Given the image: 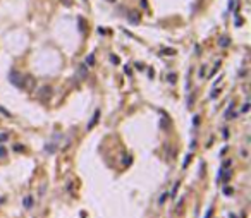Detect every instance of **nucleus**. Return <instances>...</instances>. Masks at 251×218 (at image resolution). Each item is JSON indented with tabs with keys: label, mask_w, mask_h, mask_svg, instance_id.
Segmentation results:
<instances>
[{
	"label": "nucleus",
	"mask_w": 251,
	"mask_h": 218,
	"mask_svg": "<svg viewBox=\"0 0 251 218\" xmlns=\"http://www.w3.org/2000/svg\"><path fill=\"white\" fill-rule=\"evenodd\" d=\"M10 81H12V84H14V86H17V88H24V86H22V77H21L19 74L10 72Z\"/></svg>",
	"instance_id": "f257e3e1"
},
{
	"label": "nucleus",
	"mask_w": 251,
	"mask_h": 218,
	"mask_svg": "<svg viewBox=\"0 0 251 218\" xmlns=\"http://www.w3.org/2000/svg\"><path fill=\"white\" fill-rule=\"evenodd\" d=\"M205 69H206V67H201V70H200V76H201V77L205 76Z\"/></svg>",
	"instance_id": "dca6fc26"
},
{
	"label": "nucleus",
	"mask_w": 251,
	"mask_h": 218,
	"mask_svg": "<svg viewBox=\"0 0 251 218\" xmlns=\"http://www.w3.org/2000/svg\"><path fill=\"white\" fill-rule=\"evenodd\" d=\"M127 19L131 21V22H134V24H138L141 21V14L138 12V10H131V12L127 14Z\"/></svg>",
	"instance_id": "f03ea898"
},
{
	"label": "nucleus",
	"mask_w": 251,
	"mask_h": 218,
	"mask_svg": "<svg viewBox=\"0 0 251 218\" xmlns=\"http://www.w3.org/2000/svg\"><path fill=\"white\" fill-rule=\"evenodd\" d=\"M224 167H225V168H229V167H230V160H227V162L224 163Z\"/></svg>",
	"instance_id": "2eb2a0df"
},
{
	"label": "nucleus",
	"mask_w": 251,
	"mask_h": 218,
	"mask_svg": "<svg viewBox=\"0 0 251 218\" xmlns=\"http://www.w3.org/2000/svg\"><path fill=\"white\" fill-rule=\"evenodd\" d=\"M2 155H5V148H0V156Z\"/></svg>",
	"instance_id": "f3484780"
},
{
	"label": "nucleus",
	"mask_w": 251,
	"mask_h": 218,
	"mask_svg": "<svg viewBox=\"0 0 251 218\" xmlns=\"http://www.w3.org/2000/svg\"><path fill=\"white\" fill-rule=\"evenodd\" d=\"M167 196H169V192H163V194L160 196V205L163 203V201H165V198H167Z\"/></svg>",
	"instance_id": "9b49d317"
},
{
	"label": "nucleus",
	"mask_w": 251,
	"mask_h": 218,
	"mask_svg": "<svg viewBox=\"0 0 251 218\" xmlns=\"http://www.w3.org/2000/svg\"><path fill=\"white\" fill-rule=\"evenodd\" d=\"M93 62H95V57L90 55V57H88V60H86V64H88V65H93Z\"/></svg>",
	"instance_id": "1a4fd4ad"
},
{
	"label": "nucleus",
	"mask_w": 251,
	"mask_h": 218,
	"mask_svg": "<svg viewBox=\"0 0 251 218\" xmlns=\"http://www.w3.org/2000/svg\"><path fill=\"white\" fill-rule=\"evenodd\" d=\"M110 60L114 62V64H119V59H117V57H114V55H112V57H110Z\"/></svg>",
	"instance_id": "4468645a"
},
{
	"label": "nucleus",
	"mask_w": 251,
	"mask_h": 218,
	"mask_svg": "<svg viewBox=\"0 0 251 218\" xmlns=\"http://www.w3.org/2000/svg\"><path fill=\"white\" fill-rule=\"evenodd\" d=\"M105 2H108V4H115L117 0H105Z\"/></svg>",
	"instance_id": "6ab92c4d"
},
{
	"label": "nucleus",
	"mask_w": 251,
	"mask_h": 218,
	"mask_svg": "<svg viewBox=\"0 0 251 218\" xmlns=\"http://www.w3.org/2000/svg\"><path fill=\"white\" fill-rule=\"evenodd\" d=\"M60 2H62L64 5H71L72 4V0H60Z\"/></svg>",
	"instance_id": "ddd939ff"
},
{
	"label": "nucleus",
	"mask_w": 251,
	"mask_h": 218,
	"mask_svg": "<svg viewBox=\"0 0 251 218\" xmlns=\"http://www.w3.org/2000/svg\"><path fill=\"white\" fill-rule=\"evenodd\" d=\"M210 215H212V210H208V211H206V215H205V218H210Z\"/></svg>",
	"instance_id": "a211bd4d"
},
{
	"label": "nucleus",
	"mask_w": 251,
	"mask_h": 218,
	"mask_svg": "<svg viewBox=\"0 0 251 218\" xmlns=\"http://www.w3.org/2000/svg\"><path fill=\"white\" fill-rule=\"evenodd\" d=\"M22 205H24L26 210H31V208H33V198H31V196H26L24 201H22Z\"/></svg>",
	"instance_id": "20e7f679"
},
{
	"label": "nucleus",
	"mask_w": 251,
	"mask_h": 218,
	"mask_svg": "<svg viewBox=\"0 0 251 218\" xmlns=\"http://www.w3.org/2000/svg\"><path fill=\"white\" fill-rule=\"evenodd\" d=\"M179 185H181V182L177 180V182L174 184V187H172V191H170V198H175V196H177V189H179Z\"/></svg>",
	"instance_id": "423d86ee"
},
{
	"label": "nucleus",
	"mask_w": 251,
	"mask_h": 218,
	"mask_svg": "<svg viewBox=\"0 0 251 218\" xmlns=\"http://www.w3.org/2000/svg\"><path fill=\"white\" fill-rule=\"evenodd\" d=\"M83 2H86V0H83Z\"/></svg>",
	"instance_id": "412c9836"
},
{
	"label": "nucleus",
	"mask_w": 251,
	"mask_h": 218,
	"mask_svg": "<svg viewBox=\"0 0 251 218\" xmlns=\"http://www.w3.org/2000/svg\"><path fill=\"white\" fill-rule=\"evenodd\" d=\"M0 203H2V198H0Z\"/></svg>",
	"instance_id": "aec40b11"
},
{
	"label": "nucleus",
	"mask_w": 251,
	"mask_h": 218,
	"mask_svg": "<svg viewBox=\"0 0 251 218\" xmlns=\"http://www.w3.org/2000/svg\"><path fill=\"white\" fill-rule=\"evenodd\" d=\"M55 150H57L55 144H47V146H45V151H48L50 155H52V153H55Z\"/></svg>",
	"instance_id": "6e6552de"
},
{
	"label": "nucleus",
	"mask_w": 251,
	"mask_h": 218,
	"mask_svg": "<svg viewBox=\"0 0 251 218\" xmlns=\"http://www.w3.org/2000/svg\"><path fill=\"white\" fill-rule=\"evenodd\" d=\"M50 95H52V89H50L48 86L43 88L42 91H40V96H42V98H50Z\"/></svg>",
	"instance_id": "39448f33"
},
{
	"label": "nucleus",
	"mask_w": 251,
	"mask_h": 218,
	"mask_svg": "<svg viewBox=\"0 0 251 218\" xmlns=\"http://www.w3.org/2000/svg\"><path fill=\"white\" fill-rule=\"evenodd\" d=\"M167 81L170 82V84H175V81H177V74H174V72H170V74L167 76Z\"/></svg>",
	"instance_id": "0eeeda50"
},
{
	"label": "nucleus",
	"mask_w": 251,
	"mask_h": 218,
	"mask_svg": "<svg viewBox=\"0 0 251 218\" xmlns=\"http://www.w3.org/2000/svg\"><path fill=\"white\" fill-rule=\"evenodd\" d=\"M248 110H250V105H248V103H246V105H244V107H243V110H241V112H243V113H246V112H248Z\"/></svg>",
	"instance_id": "f8f14e48"
},
{
	"label": "nucleus",
	"mask_w": 251,
	"mask_h": 218,
	"mask_svg": "<svg viewBox=\"0 0 251 218\" xmlns=\"http://www.w3.org/2000/svg\"><path fill=\"white\" fill-rule=\"evenodd\" d=\"M98 117H100V110H97V112H95V115L91 117V120H90V124H88V129H93V127H95V124H97V120H98Z\"/></svg>",
	"instance_id": "7ed1b4c3"
},
{
	"label": "nucleus",
	"mask_w": 251,
	"mask_h": 218,
	"mask_svg": "<svg viewBox=\"0 0 251 218\" xmlns=\"http://www.w3.org/2000/svg\"><path fill=\"white\" fill-rule=\"evenodd\" d=\"M189 160H191V155H188V156H186V160H184V165H182V167H184V168H186V167H188Z\"/></svg>",
	"instance_id": "9d476101"
}]
</instances>
